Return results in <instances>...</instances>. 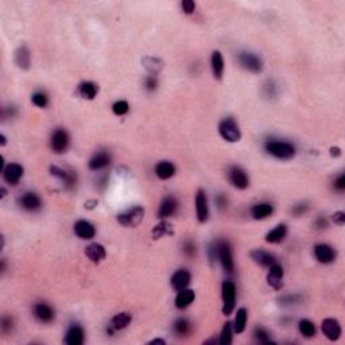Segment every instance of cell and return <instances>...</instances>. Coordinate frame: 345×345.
Returning a JSON list of instances; mask_svg holds the SVG:
<instances>
[{"instance_id": "obj_31", "label": "cell", "mask_w": 345, "mask_h": 345, "mask_svg": "<svg viewBox=\"0 0 345 345\" xmlns=\"http://www.w3.org/2000/svg\"><path fill=\"white\" fill-rule=\"evenodd\" d=\"M97 92H99V86L92 81L82 82L78 86V95L81 96L82 99H85V100H93L96 96H97Z\"/></svg>"}, {"instance_id": "obj_58", "label": "cell", "mask_w": 345, "mask_h": 345, "mask_svg": "<svg viewBox=\"0 0 345 345\" xmlns=\"http://www.w3.org/2000/svg\"><path fill=\"white\" fill-rule=\"evenodd\" d=\"M5 193H7V191H5L4 187H1V198H3V197H5Z\"/></svg>"}, {"instance_id": "obj_25", "label": "cell", "mask_w": 345, "mask_h": 345, "mask_svg": "<svg viewBox=\"0 0 345 345\" xmlns=\"http://www.w3.org/2000/svg\"><path fill=\"white\" fill-rule=\"evenodd\" d=\"M251 259L254 260L255 263L262 266V267H270L275 263V256L273 254H270L264 250H254L251 251Z\"/></svg>"}, {"instance_id": "obj_12", "label": "cell", "mask_w": 345, "mask_h": 345, "mask_svg": "<svg viewBox=\"0 0 345 345\" xmlns=\"http://www.w3.org/2000/svg\"><path fill=\"white\" fill-rule=\"evenodd\" d=\"M324 336L329 341H337L341 337V327L335 318H325L321 324Z\"/></svg>"}, {"instance_id": "obj_54", "label": "cell", "mask_w": 345, "mask_h": 345, "mask_svg": "<svg viewBox=\"0 0 345 345\" xmlns=\"http://www.w3.org/2000/svg\"><path fill=\"white\" fill-rule=\"evenodd\" d=\"M99 204L97 201L96 200H89V201H86L85 202V208L86 209H93V208H96V205Z\"/></svg>"}, {"instance_id": "obj_2", "label": "cell", "mask_w": 345, "mask_h": 345, "mask_svg": "<svg viewBox=\"0 0 345 345\" xmlns=\"http://www.w3.org/2000/svg\"><path fill=\"white\" fill-rule=\"evenodd\" d=\"M221 298H223V314L231 316L236 306V285L232 281L223 282Z\"/></svg>"}, {"instance_id": "obj_43", "label": "cell", "mask_w": 345, "mask_h": 345, "mask_svg": "<svg viewBox=\"0 0 345 345\" xmlns=\"http://www.w3.org/2000/svg\"><path fill=\"white\" fill-rule=\"evenodd\" d=\"M208 258L209 262L213 264L216 260H218V240L210 243L208 247Z\"/></svg>"}, {"instance_id": "obj_16", "label": "cell", "mask_w": 345, "mask_h": 345, "mask_svg": "<svg viewBox=\"0 0 345 345\" xmlns=\"http://www.w3.org/2000/svg\"><path fill=\"white\" fill-rule=\"evenodd\" d=\"M191 282V274L187 270H178L172 274V279H170V285L175 291H181L183 289H187Z\"/></svg>"}, {"instance_id": "obj_19", "label": "cell", "mask_w": 345, "mask_h": 345, "mask_svg": "<svg viewBox=\"0 0 345 345\" xmlns=\"http://www.w3.org/2000/svg\"><path fill=\"white\" fill-rule=\"evenodd\" d=\"M74 233L81 240H91L95 237L96 228L93 224L86 220H78L77 223L74 224Z\"/></svg>"}, {"instance_id": "obj_23", "label": "cell", "mask_w": 345, "mask_h": 345, "mask_svg": "<svg viewBox=\"0 0 345 345\" xmlns=\"http://www.w3.org/2000/svg\"><path fill=\"white\" fill-rule=\"evenodd\" d=\"M85 255L92 263L99 264L104 260L107 252H105L104 245L99 244V243H92L85 248Z\"/></svg>"}, {"instance_id": "obj_50", "label": "cell", "mask_w": 345, "mask_h": 345, "mask_svg": "<svg viewBox=\"0 0 345 345\" xmlns=\"http://www.w3.org/2000/svg\"><path fill=\"white\" fill-rule=\"evenodd\" d=\"M214 201H216V205H217V208L220 209V210H223V209H225L228 206V200L227 197L223 194V193H220V194L216 195V198H214Z\"/></svg>"}, {"instance_id": "obj_42", "label": "cell", "mask_w": 345, "mask_h": 345, "mask_svg": "<svg viewBox=\"0 0 345 345\" xmlns=\"http://www.w3.org/2000/svg\"><path fill=\"white\" fill-rule=\"evenodd\" d=\"M0 329H1V332H3L4 335L11 333L12 329H14V320H12V317H9V316H3V317H1V321H0Z\"/></svg>"}, {"instance_id": "obj_26", "label": "cell", "mask_w": 345, "mask_h": 345, "mask_svg": "<svg viewBox=\"0 0 345 345\" xmlns=\"http://www.w3.org/2000/svg\"><path fill=\"white\" fill-rule=\"evenodd\" d=\"M195 300L194 290L190 289H183V290L178 291L177 297H175V308L177 309H186L189 308Z\"/></svg>"}, {"instance_id": "obj_29", "label": "cell", "mask_w": 345, "mask_h": 345, "mask_svg": "<svg viewBox=\"0 0 345 345\" xmlns=\"http://www.w3.org/2000/svg\"><path fill=\"white\" fill-rule=\"evenodd\" d=\"M287 235V227L285 224H278L277 227L267 232L266 235V241L270 244H278L285 240V237Z\"/></svg>"}, {"instance_id": "obj_40", "label": "cell", "mask_w": 345, "mask_h": 345, "mask_svg": "<svg viewBox=\"0 0 345 345\" xmlns=\"http://www.w3.org/2000/svg\"><path fill=\"white\" fill-rule=\"evenodd\" d=\"M31 101L32 104L36 105V107L45 108V107H47V104H49V97H47V95L43 93V92H35V93L32 95Z\"/></svg>"}, {"instance_id": "obj_13", "label": "cell", "mask_w": 345, "mask_h": 345, "mask_svg": "<svg viewBox=\"0 0 345 345\" xmlns=\"http://www.w3.org/2000/svg\"><path fill=\"white\" fill-rule=\"evenodd\" d=\"M178 206H179V204H178L175 197H172V195L165 197L164 200L161 201V205H159L158 218L165 220V218H168L170 217V216H172V214H175V212L178 210Z\"/></svg>"}, {"instance_id": "obj_15", "label": "cell", "mask_w": 345, "mask_h": 345, "mask_svg": "<svg viewBox=\"0 0 345 345\" xmlns=\"http://www.w3.org/2000/svg\"><path fill=\"white\" fill-rule=\"evenodd\" d=\"M32 313H34L38 321H41L43 324L51 323L55 317L54 309L51 308L50 305L45 304V302H38V304L34 305Z\"/></svg>"}, {"instance_id": "obj_46", "label": "cell", "mask_w": 345, "mask_h": 345, "mask_svg": "<svg viewBox=\"0 0 345 345\" xmlns=\"http://www.w3.org/2000/svg\"><path fill=\"white\" fill-rule=\"evenodd\" d=\"M145 86L149 92H154L157 89V86H158V78H157V76L155 74L147 76L145 81Z\"/></svg>"}, {"instance_id": "obj_33", "label": "cell", "mask_w": 345, "mask_h": 345, "mask_svg": "<svg viewBox=\"0 0 345 345\" xmlns=\"http://www.w3.org/2000/svg\"><path fill=\"white\" fill-rule=\"evenodd\" d=\"M172 331L175 333V336L183 339V337L189 336V333L191 332V324L187 321L186 318H179L172 325Z\"/></svg>"}, {"instance_id": "obj_11", "label": "cell", "mask_w": 345, "mask_h": 345, "mask_svg": "<svg viewBox=\"0 0 345 345\" xmlns=\"http://www.w3.org/2000/svg\"><path fill=\"white\" fill-rule=\"evenodd\" d=\"M314 256L320 263L331 264L336 260V251L332 245L321 243L314 247Z\"/></svg>"}, {"instance_id": "obj_47", "label": "cell", "mask_w": 345, "mask_h": 345, "mask_svg": "<svg viewBox=\"0 0 345 345\" xmlns=\"http://www.w3.org/2000/svg\"><path fill=\"white\" fill-rule=\"evenodd\" d=\"M181 8L183 11V14L191 15L194 14L195 11V3L193 0H183L181 3Z\"/></svg>"}, {"instance_id": "obj_35", "label": "cell", "mask_w": 345, "mask_h": 345, "mask_svg": "<svg viewBox=\"0 0 345 345\" xmlns=\"http://www.w3.org/2000/svg\"><path fill=\"white\" fill-rule=\"evenodd\" d=\"M142 62H143V66L150 72V74H157L158 72H161V69L164 68L162 59L157 58V57H145Z\"/></svg>"}, {"instance_id": "obj_1", "label": "cell", "mask_w": 345, "mask_h": 345, "mask_svg": "<svg viewBox=\"0 0 345 345\" xmlns=\"http://www.w3.org/2000/svg\"><path fill=\"white\" fill-rule=\"evenodd\" d=\"M264 149L268 154L274 158L281 159V161H290L295 157V147L291 143L279 141H268L264 145Z\"/></svg>"}, {"instance_id": "obj_44", "label": "cell", "mask_w": 345, "mask_h": 345, "mask_svg": "<svg viewBox=\"0 0 345 345\" xmlns=\"http://www.w3.org/2000/svg\"><path fill=\"white\" fill-rule=\"evenodd\" d=\"M300 301H301L300 294H289V295H285V297H282V298H279V304L290 306V305L298 304Z\"/></svg>"}, {"instance_id": "obj_5", "label": "cell", "mask_w": 345, "mask_h": 345, "mask_svg": "<svg viewBox=\"0 0 345 345\" xmlns=\"http://www.w3.org/2000/svg\"><path fill=\"white\" fill-rule=\"evenodd\" d=\"M237 62L240 64L241 68L254 73V74H259V73L263 72L264 65L262 58L251 51H240L237 54Z\"/></svg>"}, {"instance_id": "obj_38", "label": "cell", "mask_w": 345, "mask_h": 345, "mask_svg": "<svg viewBox=\"0 0 345 345\" xmlns=\"http://www.w3.org/2000/svg\"><path fill=\"white\" fill-rule=\"evenodd\" d=\"M254 337H255V340L258 341L259 344H263V345L274 344V341L271 340V335H270V332L262 327L255 328Z\"/></svg>"}, {"instance_id": "obj_56", "label": "cell", "mask_w": 345, "mask_h": 345, "mask_svg": "<svg viewBox=\"0 0 345 345\" xmlns=\"http://www.w3.org/2000/svg\"><path fill=\"white\" fill-rule=\"evenodd\" d=\"M0 270H1V274L5 271V260L4 259H3V260H1V263H0Z\"/></svg>"}, {"instance_id": "obj_3", "label": "cell", "mask_w": 345, "mask_h": 345, "mask_svg": "<svg viewBox=\"0 0 345 345\" xmlns=\"http://www.w3.org/2000/svg\"><path fill=\"white\" fill-rule=\"evenodd\" d=\"M143 218H145V208L143 206H132L131 209L118 214L116 220L123 227L135 228L143 221Z\"/></svg>"}, {"instance_id": "obj_7", "label": "cell", "mask_w": 345, "mask_h": 345, "mask_svg": "<svg viewBox=\"0 0 345 345\" xmlns=\"http://www.w3.org/2000/svg\"><path fill=\"white\" fill-rule=\"evenodd\" d=\"M70 146V137L66 130L57 128L50 138V147L55 154H64Z\"/></svg>"}, {"instance_id": "obj_9", "label": "cell", "mask_w": 345, "mask_h": 345, "mask_svg": "<svg viewBox=\"0 0 345 345\" xmlns=\"http://www.w3.org/2000/svg\"><path fill=\"white\" fill-rule=\"evenodd\" d=\"M195 216H197V220L201 224L206 223L209 218L208 197H206V193L202 189H200L195 194Z\"/></svg>"}, {"instance_id": "obj_8", "label": "cell", "mask_w": 345, "mask_h": 345, "mask_svg": "<svg viewBox=\"0 0 345 345\" xmlns=\"http://www.w3.org/2000/svg\"><path fill=\"white\" fill-rule=\"evenodd\" d=\"M228 179L232 183V186L236 187L239 190H244L250 186V178L247 172L239 166H232L228 172Z\"/></svg>"}, {"instance_id": "obj_22", "label": "cell", "mask_w": 345, "mask_h": 345, "mask_svg": "<svg viewBox=\"0 0 345 345\" xmlns=\"http://www.w3.org/2000/svg\"><path fill=\"white\" fill-rule=\"evenodd\" d=\"M84 339H85L84 329L77 324H74V325L69 327L66 336H65V343L68 345H82L84 344Z\"/></svg>"}, {"instance_id": "obj_55", "label": "cell", "mask_w": 345, "mask_h": 345, "mask_svg": "<svg viewBox=\"0 0 345 345\" xmlns=\"http://www.w3.org/2000/svg\"><path fill=\"white\" fill-rule=\"evenodd\" d=\"M150 344H162V345H165V344H166V341L162 340V339H155V340H151L150 341Z\"/></svg>"}, {"instance_id": "obj_21", "label": "cell", "mask_w": 345, "mask_h": 345, "mask_svg": "<svg viewBox=\"0 0 345 345\" xmlns=\"http://www.w3.org/2000/svg\"><path fill=\"white\" fill-rule=\"evenodd\" d=\"M131 314L127 313V312H122V313L116 314V316L112 317L111 323H109L108 332L109 333H114V332L123 331V329H126L131 324Z\"/></svg>"}, {"instance_id": "obj_24", "label": "cell", "mask_w": 345, "mask_h": 345, "mask_svg": "<svg viewBox=\"0 0 345 345\" xmlns=\"http://www.w3.org/2000/svg\"><path fill=\"white\" fill-rule=\"evenodd\" d=\"M15 64L18 65L19 69L28 70L31 66V53L28 50L27 46H19L15 51Z\"/></svg>"}, {"instance_id": "obj_17", "label": "cell", "mask_w": 345, "mask_h": 345, "mask_svg": "<svg viewBox=\"0 0 345 345\" xmlns=\"http://www.w3.org/2000/svg\"><path fill=\"white\" fill-rule=\"evenodd\" d=\"M19 204L24 210L27 212H38L39 209L42 208V200L39 195L36 193H32V191H27L20 197L19 200Z\"/></svg>"}, {"instance_id": "obj_53", "label": "cell", "mask_w": 345, "mask_h": 345, "mask_svg": "<svg viewBox=\"0 0 345 345\" xmlns=\"http://www.w3.org/2000/svg\"><path fill=\"white\" fill-rule=\"evenodd\" d=\"M340 155H341L340 147H331V157H333V158H339Z\"/></svg>"}, {"instance_id": "obj_30", "label": "cell", "mask_w": 345, "mask_h": 345, "mask_svg": "<svg viewBox=\"0 0 345 345\" xmlns=\"http://www.w3.org/2000/svg\"><path fill=\"white\" fill-rule=\"evenodd\" d=\"M155 174L159 179H170L175 174V166L172 162L164 161L155 166Z\"/></svg>"}, {"instance_id": "obj_32", "label": "cell", "mask_w": 345, "mask_h": 345, "mask_svg": "<svg viewBox=\"0 0 345 345\" xmlns=\"http://www.w3.org/2000/svg\"><path fill=\"white\" fill-rule=\"evenodd\" d=\"M247 320H248V312L245 308H240L237 310L236 317H235V323H233V332L240 335L245 331L247 327Z\"/></svg>"}, {"instance_id": "obj_27", "label": "cell", "mask_w": 345, "mask_h": 345, "mask_svg": "<svg viewBox=\"0 0 345 345\" xmlns=\"http://www.w3.org/2000/svg\"><path fill=\"white\" fill-rule=\"evenodd\" d=\"M210 66H212V73H213V77L220 81L224 76V58L223 54L218 50H214L212 53V57H210Z\"/></svg>"}, {"instance_id": "obj_52", "label": "cell", "mask_w": 345, "mask_h": 345, "mask_svg": "<svg viewBox=\"0 0 345 345\" xmlns=\"http://www.w3.org/2000/svg\"><path fill=\"white\" fill-rule=\"evenodd\" d=\"M316 227L320 228V229H323V228H327L328 227V220L324 216H320V217L316 220Z\"/></svg>"}, {"instance_id": "obj_10", "label": "cell", "mask_w": 345, "mask_h": 345, "mask_svg": "<svg viewBox=\"0 0 345 345\" xmlns=\"http://www.w3.org/2000/svg\"><path fill=\"white\" fill-rule=\"evenodd\" d=\"M49 170H50L51 175L62 182L66 189H73L77 185V174L74 172H68L58 166H50Z\"/></svg>"}, {"instance_id": "obj_37", "label": "cell", "mask_w": 345, "mask_h": 345, "mask_svg": "<svg viewBox=\"0 0 345 345\" xmlns=\"http://www.w3.org/2000/svg\"><path fill=\"white\" fill-rule=\"evenodd\" d=\"M298 329H300L301 335L306 339H312L316 336V327L310 320H301L298 324Z\"/></svg>"}, {"instance_id": "obj_48", "label": "cell", "mask_w": 345, "mask_h": 345, "mask_svg": "<svg viewBox=\"0 0 345 345\" xmlns=\"http://www.w3.org/2000/svg\"><path fill=\"white\" fill-rule=\"evenodd\" d=\"M308 209H309V205L306 204V202H301V204H297L294 205V208L291 209V212H293V214L294 216H302V214H305L306 212H308Z\"/></svg>"}, {"instance_id": "obj_51", "label": "cell", "mask_w": 345, "mask_h": 345, "mask_svg": "<svg viewBox=\"0 0 345 345\" xmlns=\"http://www.w3.org/2000/svg\"><path fill=\"white\" fill-rule=\"evenodd\" d=\"M333 221H335V224L336 225H339V227H341V225H344L345 224V213L343 212V210H337V212H335L333 213Z\"/></svg>"}, {"instance_id": "obj_45", "label": "cell", "mask_w": 345, "mask_h": 345, "mask_svg": "<svg viewBox=\"0 0 345 345\" xmlns=\"http://www.w3.org/2000/svg\"><path fill=\"white\" fill-rule=\"evenodd\" d=\"M182 250H183V254L186 255L187 258H193V256H195V251H197V248H195V244L193 243V241L187 240L183 243Z\"/></svg>"}, {"instance_id": "obj_39", "label": "cell", "mask_w": 345, "mask_h": 345, "mask_svg": "<svg viewBox=\"0 0 345 345\" xmlns=\"http://www.w3.org/2000/svg\"><path fill=\"white\" fill-rule=\"evenodd\" d=\"M262 95L263 97L271 100V99H275L278 96V85L275 84V81L273 80H267L264 82L263 86H262Z\"/></svg>"}, {"instance_id": "obj_28", "label": "cell", "mask_w": 345, "mask_h": 345, "mask_svg": "<svg viewBox=\"0 0 345 345\" xmlns=\"http://www.w3.org/2000/svg\"><path fill=\"white\" fill-rule=\"evenodd\" d=\"M274 213V206L268 202H259L251 208V216L255 220H264Z\"/></svg>"}, {"instance_id": "obj_36", "label": "cell", "mask_w": 345, "mask_h": 345, "mask_svg": "<svg viewBox=\"0 0 345 345\" xmlns=\"http://www.w3.org/2000/svg\"><path fill=\"white\" fill-rule=\"evenodd\" d=\"M232 341H233V324L225 323L223 329H221V333H220L218 343L221 345H231Z\"/></svg>"}, {"instance_id": "obj_4", "label": "cell", "mask_w": 345, "mask_h": 345, "mask_svg": "<svg viewBox=\"0 0 345 345\" xmlns=\"http://www.w3.org/2000/svg\"><path fill=\"white\" fill-rule=\"evenodd\" d=\"M218 134L223 138L224 141L229 142V143H236L241 139V131L237 123L232 118L224 119L218 124Z\"/></svg>"}, {"instance_id": "obj_6", "label": "cell", "mask_w": 345, "mask_h": 345, "mask_svg": "<svg viewBox=\"0 0 345 345\" xmlns=\"http://www.w3.org/2000/svg\"><path fill=\"white\" fill-rule=\"evenodd\" d=\"M218 262L227 274L235 273V260L231 244L225 240H218Z\"/></svg>"}, {"instance_id": "obj_34", "label": "cell", "mask_w": 345, "mask_h": 345, "mask_svg": "<svg viewBox=\"0 0 345 345\" xmlns=\"http://www.w3.org/2000/svg\"><path fill=\"white\" fill-rule=\"evenodd\" d=\"M168 235H172V225L170 223H168V221L162 220L153 229V236H154L155 240H158L161 237L168 236Z\"/></svg>"}, {"instance_id": "obj_49", "label": "cell", "mask_w": 345, "mask_h": 345, "mask_svg": "<svg viewBox=\"0 0 345 345\" xmlns=\"http://www.w3.org/2000/svg\"><path fill=\"white\" fill-rule=\"evenodd\" d=\"M333 186L337 191H344L345 190V174H340L339 177L335 179L333 182Z\"/></svg>"}, {"instance_id": "obj_14", "label": "cell", "mask_w": 345, "mask_h": 345, "mask_svg": "<svg viewBox=\"0 0 345 345\" xmlns=\"http://www.w3.org/2000/svg\"><path fill=\"white\" fill-rule=\"evenodd\" d=\"M270 271L267 274V283L274 290H281L283 287V267L277 262L270 266Z\"/></svg>"}, {"instance_id": "obj_18", "label": "cell", "mask_w": 345, "mask_h": 345, "mask_svg": "<svg viewBox=\"0 0 345 345\" xmlns=\"http://www.w3.org/2000/svg\"><path fill=\"white\" fill-rule=\"evenodd\" d=\"M23 168L19 164H9L7 165L3 170V178L8 185H18V182L20 181V178L23 177Z\"/></svg>"}, {"instance_id": "obj_57", "label": "cell", "mask_w": 345, "mask_h": 345, "mask_svg": "<svg viewBox=\"0 0 345 345\" xmlns=\"http://www.w3.org/2000/svg\"><path fill=\"white\" fill-rule=\"evenodd\" d=\"M0 141H1V142H0V145L5 146V143H7V139H5V137H4V135H3V134L0 135Z\"/></svg>"}, {"instance_id": "obj_20", "label": "cell", "mask_w": 345, "mask_h": 345, "mask_svg": "<svg viewBox=\"0 0 345 345\" xmlns=\"http://www.w3.org/2000/svg\"><path fill=\"white\" fill-rule=\"evenodd\" d=\"M109 164H111V155L107 151H99L89 159L88 168L91 169L92 172H99L107 168Z\"/></svg>"}, {"instance_id": "obj_41", "label": "cell", "mask_w": 345, "mask_h": 345, "mask_svg": "<svg viewBox=\"0 0 345 345\" xmlns=\"http://www.w3.org/2000/svg\"><path fill=\"white\" fill-rule=\"evenodd\" d=\"M112 111H114L115 115L123 116V115H126L130 111V105H128V103L126 100H119L112 105Z\"/></svg>"}]
</instances>
